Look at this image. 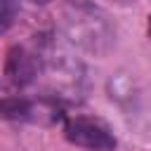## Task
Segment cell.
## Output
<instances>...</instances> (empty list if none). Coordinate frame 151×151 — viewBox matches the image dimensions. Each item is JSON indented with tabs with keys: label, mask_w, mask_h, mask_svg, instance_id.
<instances>
[{
	"label": "cell",
	"mask_w": 151,
	"mask_h": 151,
	"mask_svg": "<svg viewBox=\"0 0 151 151\" xmlns=\"http://www.w3.org/2000/svg\"><path fill=\"white\" fill-rule=\"evenodd\" d=\"M59 26L71 45L90 54H106L116 42V28L109 14L87 0H68L61 7Z\"/></svg>",
	"instance_id": "obj_1"
},
{
	"label": "cell",
	"mask_w": 151,
	"mask_h": 151,
	"mask_svg": "<svg viewBox=\"0 0 151 151\" xmlns=\"http://www.w3.org/2000/svg\"><path fill=\"white\" fill-rule=\"evenodd\" d=\"M64 137L80 149H92V151H113L116 149V137L113 132L97 118H71L64 125Z\"/></svg>",
	"instance_id": "obj_2"
},
{
	"label": "cell",
	"mask_w": 151,
	"mask_h": 151,
	"mask_svg": "<svg viewBox=\"0 0 151 151\" xmlns=\"http://www.w3.org/2000/svg\"><path fill=\"white\" fill-rule=\"evenodd\" d=\"M40 73V57L38 52L26 50L24 45H14L7 52L5 59V76L9 80V85L14 87H26L31 85Z\"/></svg>",
	"instance_id": "obj_3"
},
{
	"label": "cell",
	"mask_w": 151,
	"mask_h": 151,
	"mask_svg": "<svg viewBox=\"0 0 151 151\" xmlns=\"http://www.w3.org/2000/svg\"><path fill=\"white\" fill-rule=\"evenodd\" d=\"M35 104L26 97H5L0 99V120H33Z\"/></svg>",
	"instance_id": "obj_4"
},
{
	"label": "cell",
	"mask_w": 151,
	"mask_h": 151,
	"mask_svg": "<svg viewBox=\"0 0 151 151\" xmlns=\"http://www.w3.org/2000/svg\"><path fill=\"white\" fill-rule=\"evenodd\" d=\"M21 9V0H0V35L7 33Z\"/></svg>",
	"instance_id": "obj_5"
},
{
	"label": "cell",
	"mask_w": 151,
	"mask_h": 151,
	"mask_svg": "<svg viewBox=\"0 0 151 151\" xmlns=\"http://www.w3.org/2000/svg\"><path fill=\"white\" fill-rule=\"evenodd\" d=\"M31 2H33V5H47L50 0H31Z\"/></svg>",
	"instance_id": "obj_6"
},
{
	"label": "cell",
	"mask_w": 151,
	"mask_h": 151,
	"mask_svg": "<svg viewBox=\"0 0 151 151\" xmlns=\"http://www.w3.org/2000/svg\"><path fill=\"white\" fill-rule=\"evenodd\" d=\"M149 33H151V19H149Z\"/></svg>",
	"instance_id": "obj_7"
}]
</instances>
